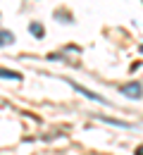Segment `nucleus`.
<instances>
[{"label":"nucleus","instance_id":"2","mask_svg":"<svg viewBox=\"0 0 143 155\" xmlns=\"http://www.w3.org/2000/svg\"><path fill=\"white\" fill-rule=\"evenodd\" d=\"M69 84H72V86H74V88H76V91H79L81 96L91 98V100H96V103H105V105H110V103H107V100H105L102 96H98V93H93V91H88V88H83L81 84H76V81H69Z\"/></svg>","mask_w":143,"mask_h":155},{"label":"nucleus","instance_id":"4","mask_svg":"<svg viewBox=\"0 0 143 155\" xmlns=\"http://www.w3.org/2000/svg\"><path fill=\"white\" fill-rule=\"evenodd\" d=\"M0 77H2V79H15V81H19L21 74H19V72H10V69H2V67H0Z\"/></svg>","mask_w":143,"mask_h":155},{"label":"nucleus","instance_id":"5","mask_svg":"<svg viewBox=\"0 0 143 155\" xmlns=\"http://www.w3.org/2000/svg\"><path fill=\"white\" fill-rule=\"evenodd\" d=\"M29 29H31V34H34L36 38H41V36H43V26L38 24V21H31V24H29Z\"/></svg>","mask_w":143,"mask_h":155},{"label":"nucleus","instance_id":"1","mask_svg":"<svg viewBox=\"0 0 143 155\" xmlns=\"http://www.w3.org/2000/svg\"><path fill=\"white\" fill-rule=\"evenodd\" d=\"M119 93L124 98H131V100H138L143 96V84L141 81H131V84H124L122 88H119Z\"/></svg>","mask_w":143,"mask_h":155},{"label":"nucleus","instance_id":"7","mask_svg":"<svg viewBox=\"0 0 143 155\" xmlns=\"http://www.w3.org/2000/svg\"><path fill=\"white\" fill-rule=\"evenodd\" d=\"M141 53H143V45H141Z\"/></svg>","mask_w":143,"mask_h":155},{"label":"nucleus","instance_id":"3","mask_svg":"<svg viewBox=\"0 0 143 155\" xmlns=\"http://www.w3.org/2000/svg\"><path fill=\"white\" fill-rule=\"evenodd\" d=\"M15 41V36L10 34V31H0V48H5V45H10Z\"/></svg>","mask_w":143,"mask_h":155},{"label":"nucleus","instance_id":"6","mask_svg":"<svg viewBox=\"0 0 143 155\" xmlns=\"http://www.w3.org/2000/svg\"><path fill=\"white\" fill-rule=\"evenodd\" d=\"M136 155H143V146H138V148H136Z\"/></svg>","mask_w":143,"mask_h":155}]
</instances>
